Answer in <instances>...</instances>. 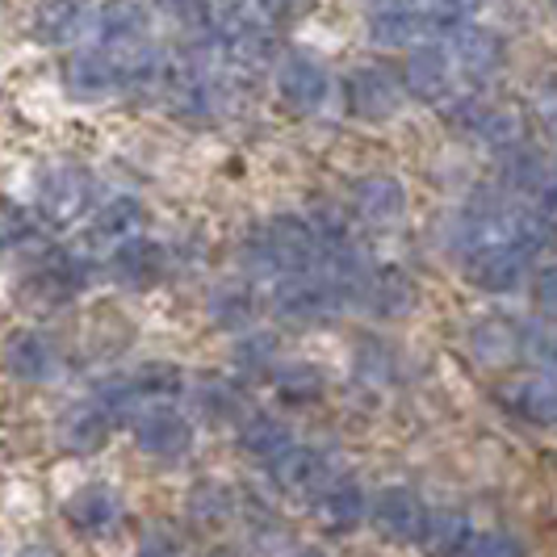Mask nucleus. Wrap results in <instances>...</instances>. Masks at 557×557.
Returning <instances> with one entry per match:
<instances>
[{"label": "nucleus", "instance_id": "1", "mask_svg": "<svg viewBox=\"0 0 557 557\" xmlns=\"http://www.w3.org/2000/svg\"><path fill=\"white\" fill-rule=\"evenodd\" d=\"M248 269L264 273V277H285V273H310L314 264H323V248L319 235L307 219L298 214H281L260 223L248 235Z\"/></svg>", "mask_w": 557, "mask_h": 557}, {"label": "nucleus", "instance_id": "2", "mask_svg": "<svg viewBox=\"0 0 557 557\" xmlns=\"http://www.w3.org/2000/svg\"><path fill=\"white\" fill-rule=\"evenodd\" d=\"M344 289L335 285V277H314L310 273H285L273 294V310L277 319L294 323V327H319V323H332L335 314L344 310Z\"/></svg>", "mask_w": 557, "mask_h": 557}, {"label": "nucleus", "instance_id": "3", "mask_svg": "<svg viewBox=\"0 0 557 557\" xmlns=\"http://www.w3.org/2000/svg\"><path fill=\"white\" fill-rule=\"evenodd\" d=\"M97 206V181L92 172H84L76 164L51 168L42 181H38V219L55 231L84 223Z\"/></svg>", "mask_w": 557, "mask_h": 557}, {"label": "nucleus", "instance_id": "4", "mask_svg": "<svg viewBox=\"0 0 557 557\" xmlns=\"http://www.w3.org/2000/svg\"><path fill=\"white\" fill-rule=\"evenodd\" d=\"M143 231V206L135 197H113L101 210L88 214V226H84V244L81 256L84 260H110L122 244H131Z\"/></svg>", "mask_w": 557, "mask_h": 557}, {"label": "nucleus", "instance_id": "5", "mask_svg": "<svg viewBox=\"0 0 557 557\" xmlns=\"http://www.w3.org/2000/svg\"><path fill=\"white\" fill-rule=\"evenodd\" d=\"M344 97H348V110L357 113L361 122H386L391 113H398L407 88H403V76H394L391 67L364 63V67H352V72H348Z\"/></svg>", "mask_w": 557, "mask_h": 557}, {"label": "nucleus", "instance_id": "6", "mask_svg": "<svg viewBox=\"0 0 557 557\" xmlns=\"http://www.w3.org/2000/svg\"><path fill=\"white\" fill-rule=\"evenodd\" d=\"M445 51H448V59H453V67H457V76L474 84L499 76L503 59H507V47H503L499 34L486 26H470V22L448 29Z\"/></svg>", "mask_w": 557, "mask_h": 557}, {"label": "nucleus", "instance_id": "7", "mask_svg": "<svg viewBox=\"0 0 557 557\" xmlns=\"http://www.w3.org/2000/svg\"><path fill=\"white\" fill-rule=\"evenodd\" d=\"M277 92L289 110L314 113L323 110L327 97H332V76H327V67L314 55L289 51V55L277 59Z\"/></svg>", "mask_w": 557, "mask_h": 557}, {"label": "nucleus", "instance_id": "8", "mask_svg": "<svg viewBox=\"0 0 557 557\" xmlns=\"http://www.w3.org/2000/svg\"><path fill=\"white\" fill-rule=\"evenodd\" d=\"M403 88L416 97V101H428V106H441L457 92V67L448 59L445 47L436 42H419L416 51L407 55V67H403Z\"/></svg>", "mask_w": 557, "mask_h": 557}, {"label": "nucleus", "instance_id": "9", "mask_svg": "<svg viewBox=\"0 0 557 557\" xmlns=\"http://www.w3.org/2000/svg\"><path fill=\"white\" fill-rule=\"evenodd\" d=\"M131 428H135V445L147 457H160V461H172V457L189 453V445H194V423L176 407H147V411L131 419Z\"/></svg>", "mask_w": 557, "mask_h": 557}, {"label": "nucleus", "instance_id": "10", "mask_svg": "<svg viewBox=\"0 0 557 557\" xmlns=\"http://www.w3.org/2000/svg\"><path fill=\"white\" fill-rule=\"evenodd\" d=\"M352 206H357V219L369 231H394V226L407 219V189L398 176H364L352 189Z\"/></svg>", "mask_w": 557, "mask_h": 557}, {"label": "nucleus", "instance_id": "11", "mask_svg": "<svg viewBox=\"0 0 557 557\" xmlns=\"http://www.w3.org/2000/svg\"><path fill=\"white\" fill-rule=\"evenodd\" d=\"M461 126L495 151H511V147L524 143V113L507 106V101H466L461 106Z\"/></svg>", "mask_w": 557, "mask_h": 557}, {"label": "nucleus", "instance_id": "12", "mask_svg": "<svg viewBox=\"0 0 557 557\" xmlns=\"http://www.w3.org/2000/svg\"><path fill=\"white\" fill-rule=\"evenodd\" d=\"M92 0H38L34 4V34L47 47H72L92 29Z\"/></svg>", "mask_w": 557, "mask_h": 557}, {"label": "nucleus", "instance_id": "13", "mask_svg": "<svg viewBox=\"0 0 557 557\" xmlns=\"http://www.w3.org/2000/svg\"><path fill=\"white\" fill-rule=\"evenodd\" d=\"M63 84H67V92H72L76 101H106L117 88H126L113 55L101 51V47L67 59V63H63Z\"/></svg>", "mask_w": 557, "mask_h": 557}, {"label": "nucleus", "instance_id": "14", "mask_svg": "<svg viewBox=\"0 0 557 557\" xmlns=\"http://www.w3.org/2000/svg\"><path fill=\"white\" fill-rule=\"evenodd\" d=\"M428 26H432V13L411 0H377L369 9V38L377 47H416Z\"/></svg>", "mask_w": 557, "mask_h": 557}, {"label": "nucleus", "instance_id": "15", "mask_svg": "<svg viewBox=\"0 0 557 557\" xmlns=\"http://www.w3.org/2000/svg\"><path fill=\"white\" fill-rule=\"evenodd\" d=\"M4 369L17 377V382H51L63 369V357H59L55 339L42 332H17L9 344H4Z\"/></svg>", "mask_w": 557, "mask_h": 557}, {"label": "nucleus", "instance_id": "16", "mask_svg": "<svg viewBox=\"0 0 557 557\" xmlns=\"http://www.w3.org/2000/svg\"><path fill=\"white\" fill-rule=\"evenodd\" d=\"M67 520H72V529L88 532V536H110L117 524H122V495L106 486V482H88L81 486L72 499H67Z\"/></svg>", "mask_w": 557, "mask_h": 557}, {"label": "nucleus", "instance_id": "17", "mask_svg": "<svg viewBox=\"0 0 557 557\" xmlns=\"http://www.w3.org/2000/svg\"><path fill=\"white\" fill-rule=\"evenodd\" d=\"M110 432H113V416L97 398L76 403L72 411H63V419H59V445L67 448V453H76V457L101 453V448L110 445Z\"/></svg>", "mask_w": 557, "mask_h": 557}, {"label": "nucleus", "instance_id": "18", "mask_svg": "<svg viewBox=\"0 0 557 557\" xmlns=\"http://www.w3.org/2000/svg\"><path fill=\"white\" fill-rule=\"evenodd\" d=\"M92 29H97L101 47H110V51L151 42V17H147V9L135 4V0H106L97 9V17H92Z\"/></svg>", "mask_w": 557, "mask_h": 557}, {"label": "nucleus", "instance_id": "19", "mask_svg": "<svg viewBox=\"0 0 557 557\" xmlns=\"http://www.w3.org/2000/svg\"><path fill=\"white\" fill-rule=\"evenodd\" d=\"M524 348H529V335L520 332L511 319H503V314L478 319L474 327H470V352H474L482 364H491V369H503V364L520 361Z\"/></svg>", "mask_w": 557, "mask_h": 557}, {"label": "nucleus", "instance_id": "20", "mask_svg": "<svg viewBox=\"0 0 557 557\" xmlns=\"http://www.w3.org/2000/svg\"><path fill=\"white\" fill-rule=\"evenodd\" d=\"M369 516H373V524H377L382 536H391V541H419V529H423V520H428V507L419 503L416 491L391 486V491L377 495Z\"/></svg>", "mask_w": 557, "mask_h": 557}, {"label": "nucleus", "instance_id": "21", "mask_svg": "<svg viewBox=\"0 0 557 557\" xmlns=\"http://www.w3.org/2000/svg\"><path fill=\"white\" fill-rule=\"evenodd\" d=\"M269 478L277 482V491H285V495H310L314 486H323L327 461H323V453L289 441V445L269 461Z\"/></svg>", "mask_w": 557, "mask_h": 557}, {"label": "nucleus", "instance_id": "22", "mask_svg": "<svg viewBox=\"0 0 557 557\" xmlns=\"http://www.w3.org/2000/svg\"><path fill=\"white\" fill-rule=\"evenodd\" d=\"M110 273L122 289H151L156 281L164 277V248L135 235L131 244H122L110 256Z\"/></svg>", "mask_w": 557, "mask_h": 557}, {"label": "nucleus", "instance_id": "23", "mask_svg": "<svg viewBox=\"0 0 557 557\" xmlns=\"http://www.w3.org/2000/svg\"><path fill=\"white\" fill-rule=\"evenodd\" d=\"M524 264H529V256H520L516 248L470 251V281L482 294H511L524 281Z\"/></svg>", "mask_w": 557, "mask_h": 557}, {"label": "nucleus", "instance_id": "24", "mask_svg": "<svg viewBox=\"0 0 557 557\" xmlns=\"http://www.w3.org/2000/svg\"><path fill=\"white\" fill-rule=\"evenodd\" d=\"M364 511H369V503H364V491L357 482H335V486H327V495L314 507L319 524L327 532H352L364 520Z\"/></svg>", "mask_w": 557, "mask_h": 557}, {"label": "nucleus", "instance_id": "25", "mask_svg": "<svg viewBox=\"0 0 557 557\" xmlns=\"http://www.w3.org/2000/svg\"><path fill=\"white\" fill-rule=\"evenodd\" d=\"M470 520L457 511H428L423 529H419V545L428 557H457L461 545L470 541Z\"/></svg>", "mask_w": 557, "mask_h": 557}, {"label": "nucleus", "instance_id": "26", "mask_svg": "<svg viewBox=\"0 0 557 557\" xmlns=\"http://www.w3.org/2000/svg\"><path fill=\"white\" fill-rule=\"evenodd\" d=\"M197 416L210 419V423H235V419L248 416L244 407V391L235 382H223V377H201L194 391Z\"/></svg>", "mask_w": 557, "mask_h": 557}, {"label": "nucleus", "instance_id": "27", "mask_svg": "<svg viewBox=\"0 0 557 557\" xmlns=\"http://www.w3.org/2000/svg\"><path fill=\"white\" fill-rule=\"evenodd\" d=\"M264 9L260 0H210V13H206V26L214 29L219 38H239L251 29H264Z\"/></svg>", "mask_w": 557, "mask_h": 557}, {"label": "nucleus", "instance_id": "28", "mask_svg": "<svg viewBox=\"0 0 557 557\" xmlns=\"http://www.w3.org/2000/svg\"><path fill=\"white\" fill-rule=\"evenodd\" d=\"M239 445H244V453L260 457V461H273L281 448L289 445V428L281 419L256 411V416L239 419Z\"/></svg>", "mask_w": 557, "mask_h": 557}, {"label": "nucleus", "instance_id": "29", "mask_svg": "<svg viewBox=\"0 0 557 557\" xmlns=\"http://www.w3.org/2000/svg\"><path fill=\"white\" fill-rule=\"evenodd\" d=\"M206 307H210V319L219 327H248V323H256V294H251L248 285H239V281L214 285Z\"/></svg>", "mask_w": 557, "mask_h": 557}, {"label": "nucleus", "instance_id": "30", "mask_svg": "<svg viewBox=\"0 0 557 557\" xmlns=\"http://www.w3.org/2000/svg\"><path fill=\"white\" fill-rule=\"evenodd\" d=\"M126 386L131 394L143 403H156V398H176V394H185V377H181V369L176 364H164V361H151V364H139L135 373H126Z\"/></svg>", "mask_w": 557, "mask_h": 557}, {"label": "nucleus", "instance_id": "31", "mask_svg": "<svg viewBox=\"0 0 557 557\" xmlns=\"http://www.w3.org/2000/svg\"><path fill=\"white\" fill-rule=\"evenodd\" d=\"M503 403L520 419H529V423H541V428L557 423V386H541V382L507 386V391H503Z\"/></svg>", "mask_w": 557, "mask_h": 557}, {"label": "nucleus", "instance_id": "32", "mask_svg": "<svg viewBox=\"0 0 557 557\" xmlns=\"http://www.w3.org/2000/svg\"><path fill=\"white\" fill-rule=\"evenodd\" d=\"M364 302L377 310V314H403V310L416 302V289L403 273H377V277L364 281Z\"/></svg>", "mask_w": 557, "mask_h": 557}, {"label": "nucleus", "instance_id": "33", "mask_svg": "<svg viewBox=\"0 0 557 557\" xmlns=\"http://www.w3.org/2000/svg\"><path fill=\"white\" fill-rule=\"evenodd\" d=\"M277 352H281V344H277V335L273 332H248L239 344H235V369L239 373H248V377H264L273 364H277Z\"/></svg>", "mask_w": 557, "mask_h": 557}, {"label": "nucleus", "instance_id": "34", "mask_svg": "<svg viewBox=\"0 0 557 557\" xmlns=\"http://www.w3.org/2000/svg\"><path fill=\"white\" fill-rule=\"evenodd\" d=\"M277 391H281V398H285V403L307 407V403H319V398H323L327 382H323V373H319L314 364H289V369H281Z\"/></svg>", "mask_w": 557, "mask_h": 557}, {"label": "nucleus", "instance_id": "35", "mask_svg": "<svg viewBox=\"0 0 557 557\" xmlns=\"http://www.w3.org/2000/svg\"><path fill=\"white\" fill-rule=\"evenodd\" d=\"M457 557H524V549L507 532H470V541L461 545Z\"/></svg>", "mask_w": 557, "mask_h": 557}, {"label": "nucleus", "instance_id": "36", "mask_svg": "<svg viewBox=\"0 0 557 557\" xmlns=\"http://www.w3.org/2000/svg\"><path fill=\"white\" fill-rule=\"evenodd\" d=\"M486 9V0H432V26H466L470 17H478Z\"/></svg>", "mask_w": 557, "mask_h": 557}, {"label": "nucleus", "instance_id": "37", "mask_svg": "<svg viewBox=\"0 0 557 557\" xmlns=\"http://www.w3.org/2000/svg\"><path fill=\"white\" fill-rule=\"evenodd\" d=\"M532 307L557 323V264H545V269L532 277Z\"/></svg>", "mask_w": 557, "mask_h": 557}, {"label": "nucleus", "instance_id": "38", "mask_svg": "<svg viewBox=\"0 0 557 557\" xmlns=\"http://www.w3.org/2000/svg\"><path fill=\"white\" fill-rule=\"evenodd\" d=\"M156 9L172 22H181V26H206L210 0H156Z\"/></svg>", "mask_w": 557, "mask_h": 557}, {"label": "nucleus", "instance_id": "39", "mask_svg": "<svg viewBox=\"0 0 557 557\" xmlns=\"http://www.w3.org/2000/svg\"><path fill=\"white\" fill-rule=\"evenodd\" d=\"M26 214L13 206V201H4L0 197V251H9L13 244H22L26 239Z\"/></svg>", "mask_w": 557, "mask_h": 557}, {"label": "nucleus", "instance_id": "40", "mask_svg": "<svg viewBox=\"0 0 557 557\" xmlns=\"http://www.w3.org/2000/svg\"><path fill=\"white\" fill-rule=\"evenodd\" d=\"M260 9H264L269 22H294V17L307 13L310 0H260Z\"/></svg>", "mask_w": 557, "mask_h": 557}, {"label": "nucleus", "instance_id": "41", "mask_svg": "<svg viewBox=\"0 0 557 557\" xmlns=\"http://www.w3.org/2000/svg\"><path fill=\"white\" fill-rule=\"evenodd\" d=\"M536 214L557 231V176H545V185L536 189Z\"/></svg>", "mask_w": 557, "mask_h": 557}, {"label": "nucleus", "instance_id": "42", "mask_svg": "<svg viewBox=\"0 0 557 557\" xmlns=\"http://www.w3.org/2000/svg\"><path fill=\"white\" fill-rule=\"evenodd\" d=\"M17 557H59V554L47 549V545H26V549H17Z\"/></svg>", "mask_w": 557, "mask_h": 557}, {"label": "nucleus", "instance_id": "43", "mask_svg": "<svg viewBox=\"0 0 557 557\" xmlns=\"http://www.w3.org/2000/svg\"><path fill=\"white\" fill-rule=\"evenodd\" d=\"M294 557H327L323 549H302V554H294Z\"/></svg>", "mask_w": 557, "mask_h": 557}, {"label": "nucleus", "instance_id": "44", "mask_svg": "<svg viewBox=\"0 0 557 557\" xmlns=\"http://www.w3.org/2000/svg\"><path fill=\"white\" fill-rule=\"evenodd\" d=\"M139 557H168V554H160V549H143Z\"/></svg>", "mask_w": 557, "mask_h": 557}, {"label": "nucleus", "instance_id": "45", "mask_svg": "<svg viewBox=\"0 0 557 557\" xmlns=\"http://www.w3.org/2000/svg\"><path fill=\"white\" fill-rule=\"evenodd\" d=\"M554 143H557V113H554Z\"/></svg>", "mask_w": 557, "mask_h": 557}, {"label": "nucleus", "instance_id": "46", "mask_svg": "<svg viewBox=\"0 0 557 557\" xmlns=\"http://www.w3.org/2000/svg\"><path fill=\"white\" fill-rule=\"evenodd\" d=\"M210 557H231V554H210Z\"/></svg>", "mask_w": 557, "mask_h": 557}, {"label": "nucleus", "instance_id": "47", "mask_svg": "<svg viewBox=\"0 0 557 557\" xmlns=\"http://www.w3.org/2000/svg\"><path fill=\"white\" fill-rule=\"evenodd\" d=\"M554 4H557V0H554Z\"/></svg>", "mask_w": 557, "mask_h": 557}]
</instances>
